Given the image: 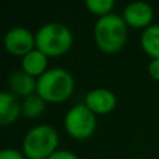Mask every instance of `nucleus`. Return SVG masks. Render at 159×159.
Here are the masks:
<instances>
[{
    "instance_id": "obj_3",
    "label": "nucleus",
    "mask_w": 159,
    "mask_h": 159,
    "mask_svg": "<svg viewBox=\"0 0 159 159\" xmlns=\"http://www.w3.org/2000/svg\"><path fill=\"white\" fill-rule=\"evenodd\" d=\"M73 35L70 30L59 22H49L43 25L35 35V46L46 56L57 57L71 48Z\"/></svg>"
},
{
    "instance_id": "obj_16",
    "label": "nucleus",
    "mask_w": 159,
    "mask_h": 159,
    "mask_svg": "<svg viewBox=\"0 0 159 159\" xmlns=\"http://www.w3.org/2000/svg\"><path fill=\"white\" fill-rule=\"evenodd\" d=\"M48 159H78V157L70 151H56L52 157H49Z\"/></svg>"
},
{
    "instance_id": "obj_2",
    "label": "nucleus",
    "mask_w": 159,
    "mask_h": 159,
    "mask_svg": "<svg viewBox=\"0 0 159 159\" xmlns=\"http://www.w3.org/2000/svg\"><path fill=\"white\" fill-rule=\"evenodd\" d=\"M127 36V25L117 14H107L98 20L95 25V41L101 50L117 52L123 48Z\"/></svg>"
},
{
    "instance_id": "obj_6",
    "label": "nucleus",
    "mask_w": 159,
    "mask_h": 159,
    "mask_svg": "<svg viewBox=\"0 0 159 159\" xmlns=\"http://www.w3.org/2000/svg\"><path fill=\"white\" fill-rule=\"evenodd\" d=\"M35 38L25 28H11L4 36V46L11 55L25 56L34 50Z\"/></svg>"
},
{
    "instance_id": "obj_5",
    "label": "nucleus",
    "mask_w": 159,
    "mask_h": 159,
    "mask_svg": "<svg viewBox=\"0 0 159 159\" xmlns=\"http://www.w3.org/2000/svg\"><path fill=\"white\" fill-rule=\"evenodd\" d=\"M64 126H66L67 133L73 138L85 140L91 137L95 131V115L87 105H77L67 112Z\"/></svg>"
},
{
    "instance_id": "obj_8",
    "label": "nucleus",
    "mask_w": 159,
    "mask_h": 159,
    "mask_svg": "<svg viewBox=\"0 0 159 159\" xmlns=\"http://www.w3.org/2000/svg\"><path fill=\"white\" fill-rule=\"evenodd\" d=\"M123 17L126 24L134 28L147 27L154 18V11L151 6L144 2H134L129 4L123 11Z\"/></svg>"
},
{
    "instance_id": "obj_15",
    "label": "nucleus",
    "mask_w": 159,
    "mask_h": 159,
    "mask_svg": "<svg viewBox=\"0 0 159 159\" xmlns=\"http://www.w3.org/2000/svg\"><path fill=\"white\" fill-rule=\"evenodd\" d=\"M0 159H24V155L17 149H3L0 152Z\"/></svg>"
},
{
    "instance_id": "obj_4",
    "label": "nucleus",
    "mask_w": 159,
    "mask_h": 159,
    "mask_svg": "<svg viewBox=\"0 0 159 159\" xmlns=\"http://www.w3.org/2000/svg\"><path fill=\"white\" fill-rule=\"evenodd\" d=\"M59 135L50 126H36L27 133L22 143L24 154L30 159H48L56 152Z\"/></svg>"
},
{
    "instance_id": "obj_10",
    "label": "nucleus",
    "mask_w": 159,
    "mask_h": 159,
    "mask_svg": "<svg viewBox=\"0 0 159 159\" xmlns=\"http://www.w3.org/2000/svg\"><path fill=\"white\" fill-rule=\"evenodd\" d=\"M8 88L16 95L28 98L32 95L34 89H36V81L25 71H16L8 78Z\"/></svg>"
},
{
    "instance_id": "obj_12",
    "label": "nucleus",
    "mask_w": 159,
    "mask_h": 159,
    "mask_svg": "<svg viewBox=\"0 0 159 159\" xmlns=\"http://www.w3.org/2000/svg\"><path fill=\"white\" fill-rule=\"evenodd\" d=\"M141 46L152 59H159V25H151L144 31Z\"/></svg>"
},
{
    "instance_id": "obj_11",
    "label": "nucleus",
    "mask_w": 159,
    "mask_h": 159,
    "mask_svg": "<svg viewBox=\"0 0 159 159\" xmlns=\"http://www.w3.org/2000/svg\"><path fill=\"white\" fill-rule=\"evenodd\" d=\"M48 66V56L42 53L41 50H32L22 59V71H25L30 75H39L41 77L46 70Z\"/></svg>"
},
{
    "instance_id": "obj_17",
    "label": "nucleus",
    "mask_w": 159,
    "mask_h": 159,
    "mask_svg": "<svg viewBox=\"0 0 159 159\" xmlns=\"http://www.w3.org/2000/svg\"><path fill=\"white\" fill-rule=\"evenodd\" d=\"M149 74H151L152 78L159 81V59H154L149 63Z\"/></svg>"
},
{
    "instance_id": "obj_9",
    "label": "nucleus",
    "mask_w": 159,
    "mask_h": 159,
    "mask_svg": "<svg viewBox=\"0 0 159 159\" xmlns=\"http://www.w3.org/2000/svg\"><path fill=\"white\" fill-rule=\"evenodd\" d=\"M22 106L18 103L17 98L10 92L0 93V124L7 126L18 119Z\"/></svg>"
},
{
    "instance_id": "obj_13",
    "label": "nucleus",
    "mask_w": 159,
    "mask_h": 159,
    "mask_svg": "<svg viewBox=\"0 0 159 159\" xmlns=\"http://www.w3.org/2000/svg\"><path fill=\"white\" fill-rule=\"evenodd\" d=\"M45 109V101L39 95H31L22 102V115L25 117H38Z\"/></svg>"
},
{
    "instance_id": "obj_7",
    "label": "nucleus",
    "mask_w": 159,
    "mask_h": 159,
    "mask_svg": "<svg viewBox=\"0 0 159 159\" xmlns=\"http://www.w3.org/2000/svg\"><path fill=\"white\" fill-rule=\"evenodd\" d=\"M85 105L92 110L93 113L99 115H106L112 112L116 106V96L112 91L98 88L93 89L85 96Z\"/></svg>"
},
{
    "instance_id": "obj_14",
    "label": "nucleus",
    "mask_w": 159,
    "mask_h": 159,
    "mask_svg": "<svg viewBox=\"0 0 159 159\" xmlns=\"http://www.w3.org/2000/svg\"><path fill=\"white\" fill-rule=\"evenodd\" d=\"M85 6L92 11L93 14L103 17L110 14L109 11L113 8L115 2L113 0H85Z\"/></svg>"
},
{
    "instance_id": "obj_1",
    "label": "nucleus",
    "mask_w": 159,
    "mask_h": 159,
    "mask_svg": "<svg viewBox=\"0 0 159 159\" xmlns=\"http://www.w3.org/2000/svg\"><path fill=\"white\" fill-rule=\"evenodd\" d=\"M74 80L63 69H50L36 81V92L45 102L59 103L73 93Z\"/></svg>"
}]
</instances>
